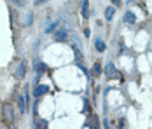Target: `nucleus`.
Listing matches in <instances>:
<instances>
[{"instance_id":"f257e3e1","label":"nucleus","mask_w":152,"mask_h":129,"mask_svg":"<svg viewBox=\"0 0 152 129\" xmlns=\"http://www.w3.org/2000/svg\"><path fill=\"white\" fill-rule=\"evenodd\" d=\"M105 75H107L109 79H123V75H121L119 72H116V66H114L112 63H109V65L105 66Z\"/></svg>"},{"instance_id":"f03ea898","label":"nucleus","mask_w":152,"mask_h":129,"mask_svg":"<svg viewBox=\"0 0 152 129\" xmlns=\"http://www.w3.org/2000/svg\"><path fill=\"white\" fill-rule=\"evenodd\" d=\"M4 117H5L9 122L14 121V112H12V107H11V105H5V107H4Z\"/></svg>"},{"instance_id":"7ed1b4c3","label":"nucleus","mask_w":152,"mask_h":129,"mask_svg":"<svg viewBox=\"0 0 152 129\" xmlns=\"http://www.w3.org/2000/svg\"><path fill=\"white\" fill-rule=\"evenodd\" d=\"M67 30L65 28H61V30H58L56 33H54V40H58V42H65L67 40Z\"/></svg>"},{"instance_id":"20e7f679","label":"nucleus","mask_w":152,"mask_h":129,"mask_svg":"<svg viewBox=\"0 0 152 129\" xmlns=\"http://www.w3.org/2000/svg\"><path fill=\"white\" fill-rule=\"evenodd\" d=\"M74 54H75V61H77V65L84 70V58H82V54H81V51H79L77 47H74Z\"/></svg>"},{"instance_id":"39448f33","label":"nucleus","mask_w":152,"mask_h":129,"mask_svg":"<svg viewBox=\"0 0 152 129\" xmlns=\"http://www.w3.org/2000/svg\"><path fill=\"white\" fill-rule=\"evenodd\" d=\"M25 72H26V70H25V63H19L18 68H16L14 77H16V79H23V77H25Z\"/></svg>"},{"instance_id":"423d86ee","label":"nucleus","mask_w":152,"mask_h":129,"mask_svg":"<svg viewBox=\"0 0 152 129\" xmlns=\"http://www.w3.org/2000/svg\"><path fill=\"white\" fill-rule=\"evenodd\" d=\"M46 93H49V86H37L35 91H33L35 96H42V94H46Z\"/></svg>"},{"instance_id":"0eeeda50","label":"nucleus","mask_w":152,"mask_h":129,"mask_svg":"<svg viewBox=\"0 0 152 129\" xmlns=\"http://www.w3.org/2000/svg\"><path fill=\"white\" fill-rule=\"evenodd\" d=\"M137 21V17H135V14L131 12V10H128L126 14H124V23H128V24H133Z\"/></svg>"},{"instance_id":"6e6552de","label":"nucleus","mask_w":152,"mask_h":129,"mask_svg":"<svg viewBox=\"0 0 152 129\" xmlns=\"http://www.w3.org/2000/svg\"><path fill=\"white\" fill-rule=\"evenodd\" d=\"M18 107H19L21 114H25V110H26V98L25 96H18Z\"/></svg>"},{"instance_id":"1a4fd4ad","label":"nucleus","mask_w":152,"mask_h":129,"mask_svg":"<svg viewBox=\"0 0 152 129\" xmlns=\"http://www.w3.org/2000/svg\"><path fill=\"white\" fill-rule=\"evenodd\" d=\"M114 12H116V7H107V9H105V19L110 21V19L114 17Z\"/></svg>"},{"instance_id":"9d476101","label":"nucleus","mask_w":152,"mask_h":129,"mask_svg":"<svg viewBox=\"0 0 152 129\" xmlns=\"http://www.w3.org/2000/svg\"><path fill=\"white\" fill-rule=\"evenodd\" d=\"M95 47H96V51L103 52V51H105V42H103L102 38H96V40H95Z\"/></svg>"},{"instance_id":"9b49d317","label":"nucleus","mask_w":152,"mask_h":129,"mask_svg":"<svg viewBox=\"0 0 152 129\" xmlns=\"http://www.w3.org/2000/svg\"><path fill=\"white\" fill-rule=\"evenodd\" d=\"M82 17H89V2H82Z\"/></svg>"},{"instance_id":"f8f14e48","label":"nucleus","mask_w":152,"mask_h":129,"mask_svg":"<svg viewBox=\"0 0 152 129\" xmlns=\"http://www.w3.org/2000/svg\"><path fill=\"white\" fill-rule=\"evenodd\" d=\"M35 68H37V73L40 75V73H44V72H46V63H37V65H35Z\"/></svg>"},{"instance_id":"ddd939ff","label":"nucleus","mask_w":152,"mask_h":129,"mask_svg":"<svg viewBox=\"0 0 152 129\" xmlns=\"http://www.w3.org/2000/svg\"><path fill=\"white\" fill-rule=\"evenodd\" d=\"M37 129H47V121L39 119V121H37Z\"/></svg>"},{"instance_id":"4468645a","label":"nucleus","mask_w":152,"mask_h":129,"mask_svg":"<svg viewBox=\"0 0 152 129\" xmlns=\"http://www.w3.org/2000/svg\"><path fill=\"white\" fill-rule=\"evenodd\" d=\"M25 26H28V24H32V10H28V14H26V19H25V23H23Z\"/></svg>"},{"instance_id":"2eb2a0df","label":"nucleus","mask_w":152,"mask_h":129,"mask_svg":"<svg viewBox=\"0 0 152 129\" xmlns=\"http://www.w3.org/2000/svg\"><path fill=\"white\" fill-rule=\"evenodd\" d=\"M93 72H95V73H96V75H98V73H100V72H102V66H100V63H96V65H95V66H93Z\"/></svg>"},{"instance_id":"dca6fc26","label":"nucleus","mask_w":152,"mask_h":129,"mask_svg":"<svg viewBox=\"0 0 152 129\" xmlns=\"http://www.w3.org/2000/svg\"><path fill=\"white\" fill-rule=\"evenodd\" d=\"M56 26H58V23H53L51 26H47V33H49V31H54V28H56Z\"/></svg>"},{"instance_id":"f3484780","label":"nucleus","mask_w":152,"mask_h":129,"mask_svg":"<svg viewBox=\"0 0 152 129\" xmlns=\"http://www.w3.org/2000/svg\"><path fill=\"white\" fill-rule=\"evenodd\" d=\"M105 129H110V126H109V122L105 121Z\"/></svg>"},{"instance_id":"a211bd4d","label":"nucleus","mask_w":152,"mask_h":129,"mask_svg":"<svg viewBox=\"0 0 152 129\" xmlns=\"http://www.w3.org/2000/svg\"><path fill=\"white\" fill-rule=\"evenodd\" d=\"M11 129H14V128H11Z\"/></svg>"}]
</instances>
